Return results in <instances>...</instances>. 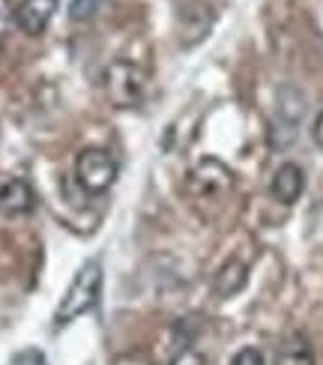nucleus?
<instances>
[{"label":"nucleus","mask_w":323,"mask_h":365,"mask_svg":"<svg viewBox=\"0 0 323 365\" xmlns=\"http://www.w3.org/2000/svg\"><path fill=\"white\" fill-rule=\"evenodd\" d=\"M99 297H102V264L87 261L78 272H75V279L69 282L66 294H63V299H60V306L54 312V324L63 327V324H72L75 317L93 312Z\"/></svg>","instance_id":"obj_1"},{"label":"nucleus","mask_w":323,"mask_h":365,"mask_svg":"<svg viewBox=\"0 0 323 365\" xmlns=\"http://www.w3.org/2000/svg\"><path fill=\"white\" fill-rule=\"evenodd\" d=\"M105 90L117 108H135L147 93V72L129 60H117L105 69Z\"/></svg>","instance_id":"obj_2"},{"label":"nucleus","mask_w":323,"mask_h":365,"mask_svg":"<svg viewBox=\"0 0 323 365\" xmlns=\"http://www.w3.org/2000/svg\"><path fill=\"white\" fill-rule=\"evenodd\" d=\"M75 180L87 195H102L114 186L117 180V162L111 159L108 150L87 147L75 159Z\"/></svg>","instance_id":"obj_3"},{"label":"nucleus","mask_w":323,"mask_h":365,"mask_svg":"<svg viewBox=\"0 0 323 365\" xmlns=\"http://www.w3.org/2000/svg\"><path fill=\"white\" fill-rule=\"evenodd\" d=\"M215 24V12L207 0H189V4H183V9L177 12V30H180V42L186 45V48H195V45H201L210 30Z\"/></svg>","instance_id":"obj_4"},{"label":"nucleus","mask_w":323,"mask_h":365,"mask_svg":"<svg viewBox=\"0 0 323 365\" xmlns=\"http://www.w3.org/2000/svg\"><path fill=\"white\" fill-rule=\"evenodd\" d=\"M305 111H309V99H305L302 90L297 84H282L279 93H275V114H279L275 132L284 129L290 138H297V126L302 123Z\"/></svg>","instance_id":"obj_5"},{"label":"nucleus","mask_w":323,"mask_h":365,"mask_svg":"<svg viewBox=\"0 0 323 365\" xmlns=\"http://www.w3.org/2000/svg\"><path fill=\"white\" fill-rule=\"evenodd\" d=\"M57 12V0H21L15 6V24L27 36H39Z\"/></svg>","instance_id":"obj_6"},{"label":"nucleus","mask_w":323,"mask_h":365,"mask_svg":"<svg viewBox=\"0 0 323 365\" xmlns=\"http://www.w3.org/2000/svg\"><path fill=\"white\" fill-rule=\"evenodd\" d=\"M302 189H305V171L299 168L297 162H284L279 165V171L272 174V182H270V192L279 204L290 207L297 204L302 197Z\"/></svg>","instance_id":"obj_7"},{"label":"nucleus","mask_w":323,"mask_h":365,"mask_svg":"<svg viewBox=\"0 0 323 365\" xmlns=\"http://www.w3.org/2000/svg\"><path fill=\"white\" fill-rule=\"evenodd\" d=\"M36 207V195L24 180L12 177L6 182H0V212L4 216H27Z\"/></svg>","instance_id":"obj_8"},{"label":"nucleus","mask_w":323,"mask_h":365,"mask_svg":"<svg viewBox=\"0 0 323 365\" xmlns=\"http://www.w3.org/2000/svg\"><path fill=\"white\" fill-rule=\"evenodd\" d=\"M245 282H249V267H245L240 257H230V261L222 264V269L215 272V279H212V291L219 299H230V297H237Z\"/></svg>","instance_id":"obj_9"},{"label":"nucleus","mask_w":323,"mask_h":365,"mask_svg":"<svg viewBox=\"0 0 323 365\" xmlns=\"http://www.w3.org/2000/svg\"><path fill=\"white\" fill-rule=\"evenodd\" d=\"M195 182L198 186H204L210 195H215V192H225L230 182H234V177H230V171L225 168L222 162H215V159H204L201 165L195 168Z\"/></svg>","instance_id":"obj_10"},{"label":"nucleus","mask_w":323,"mask_h":365,"mask_svg":"<svg viewBox=\"0 0 323 365\" xmlns=\"http://www.w3.org/2000/svg\"><path fill=\"white\" fill-rule=\"evenodd\" d=\"M275 365H314L312 344L305 341L302 336H290L279 347V354H275Z\"/></svg>","instance_id":"obj_11"},{"label":"nucleus","mask_w":323,"mask_h":365,"mask_svg":"<svg viewBox=\"0 0 323 365\" xmlns=\"http://www.w3.org/2000/svg\"><path fill=\"white\" fill-rule=\"evenodd\" d=\"M102 9V0H72L69 4V19L72 21H90Z\"/></svg>","instance_id":"obj_12"},{"label":"nucleus","mask_w":323,"mask_h":365,"mask_svg":"<svg viewBox=\"0 0 323 365\" xmlns=\"http://www.w3.org/2000/svg\"><path fill=\"white\" fill-rule=\"evenodd\" d=\"M230 365H264V356H260L257 347H242V351L234 354Z\"/></svg>","instance_id":"obj_13"},{"label":"nucleus","mask_w":323,"mask_h":365,"mask_svg":"<svg viewBox=\"0 0 323 365\" xmlns=\"http://www.w3.org/2000/svg\"><path fill=\"white\" fill-rule=\"evenodd\" d=\"M15 21V12L9 9V4L6 0H0V45H4V39H6V34H9V24Z\"/></svg>","instance_id":"obj_14"},{"label":"nucleus","mask_w":323,"mask_h":365,"mask_svg":"<svg viewBox=\"0 0 323 365\" xmlns=\"http://www.w3.org/2000/svg\"><path fill=\"white\" fill-rule=\"evenodd\" d=\"M171 365H207V359L198 354V351H192V347H186V351L177 354V356L171 359Z\"/></svg>","instance_id":"obj_15"},{"label":"nucleus","mask_w":323,"mask_h":365,"mask_svg":"<svg viewBox=\"0 0 323 365\" xmlns=\"http://www.w3.org/2000/svg\"><path fill=\"white\" fill-rule=\"evenodd\" d=\"M312 135H314V144L323 150V111L317 114V120H314V129H312Z\"/></svg>","instance_id":"obj_16"}]
</instances>
